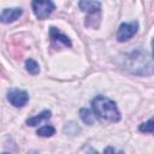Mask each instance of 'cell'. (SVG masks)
<instances>
[{"label": "cell", "instance_id": "6da1fadb", "mask_svg": "<svg viewBox=\"0 0 154 154\" xmlns=\"http://www.w3.org/2000/svg\"><path fill=\"white\" fill-rule=\"evenodd\" d=\"M125 69L132 75L149 76L154 73V58L147 52L134 51L125 57Z\"/></svg>", "mask_w": 154, "mask_h": 154}, {"label": "cell", "instance_id": "7a4b0ae2", "mask_svg": "<svg viewBox=\"0 0 154 154\" xmlns=\"http://www.w3.org/2000/svg\"><path fill=\"white\" fill-rule=\"evenodd\" d=\"M91 108L95 116L103 120L112 123H117L120 120V112L117 107V103L106 96L99 95L94 97L91 100Z\"/></svg>", "mask_w": 154, "mask_h": 154}, {"label": "cell", "instance_id": "3957f363", "mask_svg": "<svg viewBox=\"0 0 154 154\" xmlns=\"http://www.w3.org/2000/svg\"><path fill=\"white\" fill-rule=\"evenodd\" d=\"M79 8L83 12H87L88 16L85 18V26L89 28H99L100 20H101V2L100 1H90V0H83L78 2Z\"/></svg>", "mask_w": 154, "mask_h": 154}, {"label": "cell", "instance_id": "277c9868", "mask_svg": "<svg viewBox=\"0 0 154 154\" xmlns=\"http://www.w3.org/2000/svg\"><path fill=\"white\" fill-rule=\"evenodd\" d=\"M31 7L36 18L38 19H45L49 17L55 10V5L52 1H32Z\"/></svg>", "mask_w": 154, "mask_h": 154}, {"label": "cell", "instance_id": "5b68a950", "mask_svg": "<svg viewBox=\"0 0 154 154\" xmlns=\"http://www.w3.org/2000/svg\"><path fill=\"white\" fill-rule=\"evenodd\" d=\"M138 30V22L132 20L129 23H122L117 31V40L119 42H125L130 40Z\"/></svg>", "mask_w": 154, "mask_h": 154}, {"label": "cell", "instance_id": "8992f818", "mask_svg": "<svg viewBox=\"0 0 154 154\" xmlns=\"http://www.w3.org/2000/svg\"><path fill=\"white\" fill-rule=\"evenodd\" d=\"M7 100L14 107H24L29 101V95L25 90L14 88L7 93Z\"/></svg>", "mask_w": 154, "mask_h": 154}, {"label": "cell", "instance_id": "52a82bcc", "mask_svg": "<svg viewBox=\"0 0 154 154\" xmlns=\"http://www.w3.org/2000/svg\"><path fill=\"white\" fill-rule=\"evenodd\" d=\"M23 13V10L20 7H13V8H5L1 12L0 19L2 23H12L17 20Z\"/></svg>", "mask_w": 154, "mask_h": 154}, {"label": "cell", "instance_id": "ba28073f", "mask_svg": "<svg viewBox=\"0 0 154 154\" xmlns=\"http://www.w3.org/2000/svg\"><path fill=\"white\" fill-rule=\"evenodd\" d=\"M49 36H51V40H52L53 43H58V45L63 43L66 47H71L72 46L71 40L69 38V36H66L65 34H63L59 29H57L54 26H52L49 29Z\"/></svg>", "mask_w": 154, "mask_h": 154}, {"label": "cell", "instance_id": "9c48e42d", "mask_svg": "<svg viewBox=\"0 0 154 154\" xmlns=\"http://www.w3.org/2000/svg\"><path fill=\"white\" fill-rule=\"evenodd\" d=\"M51 116H52L51 111L45 109V111H42L40 114H36V116H34V117H31V118H28V119L25 120V123H26V125H29V126H36V125H38L41 122H43V120H46V119H49Z\"/></svg>", "mask_w": 154, "mask_h": 154}, {"label": "cell", "instance_id": "30bf717a", "mask_svg": "<svg viewBox=\"0 0 154 154\" xmlns=\"http://www.w3.org/2000/svg\"><path fill=\"white\" fill-rule=\"evenodd\" d=\"M79 117L82 122L87 125H93L95 123V116L91 113L89 108H81L79 109Z\"/></svg>", "mask_w": 154, "mask_h": 154}, {"label": "cell", "instance_id": "8fae6325", "mask_svg": "<svg viewBox=\"0 0 154 154\" xmlns=\"http://www.w3.org/2000/svg\"><path fill=\"white\" fill-rule=\"evenodd\" d=\"M25 69H26V71L29 72V73H31V75H37L38 72H40V66H38V64L34 60V59H26V61H25Z\"/></svg>", "mask_w": 154, "mask_h": 154}, {"label": "cell", "instance_id": "7c38bea8", "mask_svg": "<svg viewBox=\"0 0 154 154\" xmlns=\"http://www.w3.org/2000/svg\"><path fill=\"white\" fill-rule=\"evenodd\" d=\"M138 130L141 132H149V134H154V117H152L150 119H148L147 122L142 123L138 126Z\"/></svg>", "mask_w": 154, "mask_h": 154}, {"label": "cell", "instance_id": "4fadbf2b", "mask_svg": "<svg viewBox=\"0 0 154 154\" xmlns=\"http://www.w3.org/2000/svg\"><path fill=\"white\" fill-rule=\"evenodd\" d=\"M36 134L38 136H41V137H51V136H53L55 134V129L52 125H45V126L40 128L36 131Z\"/></svg>", "mask_w": 154, "mask_h": 154}, {"label": "cell", "instance_id": "5bb4252c", "mask_svg": "<svg viewBox=\"0 0 154 154\" xmlns=\"http://www.w3.org/2000/svg\"><path fill=\"white\" fill-rule=\"evenodd\" d=\"M88 154H99L96 150H94L93 148H89L88 149ZM103 154H124V152L123 150H120V152H116L114 150V148L113 147H111V146H108V147H106L105 149H103Z\"/></svg>", "mask_w": 154, "mask_h": 154}, {"label": "cell", "instance_id": "9a60e30c", "mask_svg": "<svg viewBox=\"0 0 154 154\" xmlns=\"http://www.w3.org/2000/svg\"><path fill=\"white\" fill-rule=\"evenodd\" d=\"M152 48H153V58H154V38L152 41Z\"/></svg>", "mask_w": 154, "mask_h": 154}, {"label": "cell", "instance_id": "2e32d148", "mask_svg": "<svg viewBox=\"0 0 154 154\" xmlns=\"http://www.w3.org/2000/svg\"><path fill=\"white\" fill-rule=\"evenodd\" d=\"M2 154H10V153H6V152H4V153H2Z\"/></svg>", "mask_w": 154, "mask_h": 154}]
</instances>
